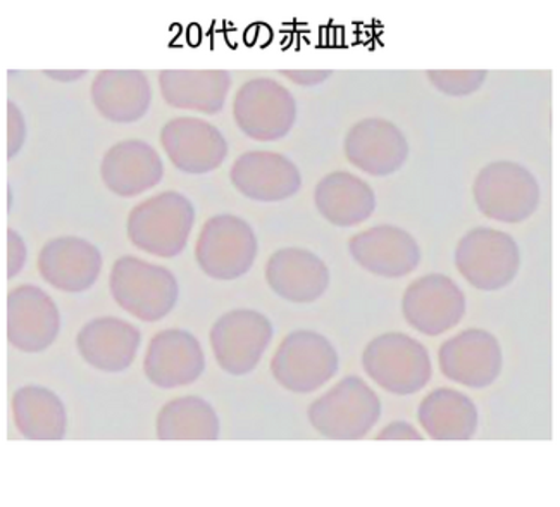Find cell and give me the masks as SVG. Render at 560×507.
I'll use <instances>...</instances> for the list:
<instances>
[{
  "instance_id": "6",
  "label": "cell",
  "mask_w": 560,
  "mask_h": 507,
  "mask_svg": "<svg viewBox=\"0 0 560 507\" xmlns=\"http://www.w3.org/2000/svg\"><path fill=\"white\" fill-rule=\"evenodd\" d=\"M457 272L481 292H497L516 280L521 249L514 237L495 228L476 227L455 247Z\"/></svg>"
},
{
  "instance_id": "4",
  "label": "cell",
  "mask_w": 560,
  "mask_h": 507,
  "mask_svg": "<svg viewBox=\"0 0 560 507\" xmlns=\"http://www.w3.org/2000/svg\"><path fill=\"white\" fill-rule=\"evenodd\" d=\"M478 211L497 223L517 224L529 220L540 206V183L528 168L500 159L479 170L472 183Z\"/></svg>"
},
{
  "instance_id": "2",
  "label": "cell",
  "mask_w": 560,
  "mask_h": 507,
  "mask_svg": "<svg viewBox=\"0 0 560 507\" xmlns=\"http://www.w3.org/2000/svg\"><path fill=\"white\" fill-rule=\"evenodd\" d=\"M109 290L125 313L143 323L164 320L179 297L178 280L170 269L135 256L114 261Z\"/></svg>"
},
{
  "instance_id": "24",
  "label": "cell",
  "mask_w": 560,
  "mask_h": 507,
  "mask_svg": "<svg viewBox=\"0 0 560 507\" xmlns=\"http://www.w3.org/2000/svg\"><path fill=\"white\" fill-rule=\"evenodd\" d=\"M159 87L170 107L218 114L226 104L232 77L226 69H163Z\"/></svg>"
},
{
  "instance_id": "5",
  "label": "cell",
  "mask_w": 560,
  "mask_h": 507,
  "mask_svg": "<svg viewBox=\"0 0 560 507\" xmlns=\"http://www.w3.org/2000/svg\"><path fill=\"white\" fill-rule=\"evenodd\" d=\"M307 418L326 439L361 440L382 418V401L362 378L346 377L308 406Z\"/></svg>"
},
{
  "instance_id": "30",
  "label": "cell",
  "mask_w": 560,
  "mask_h": 507,
  "mask_svg": "<svg viewBox=\"0 0 560 507\" xmlns=\"http://www.w3.org/2000/svg\"><path fill=\"white\" fill-rule=\"evenodd\" d=\"M8 143H5V155L8 159H14L21 147L25 146L26 123L25 116L20 107L13 101L8 102Z\"/></svg>"
},
{
  "instance_id": "11",
  "label": "cell",
  "mask_w": 560,
  "mask_h": 507,
  "mask_svg": "<svg viewBox=\"0 0 560 507\" xmlns=\"http://www.w3.org/2000/svg\"><path fill=\"white\" fill-rule=\"evenodd\" d=\"M463 288L442 273H430L412 281L402 297L407 325L427 337H440L459 325L466 316Z\"/></svg>"
},
{
  "instance_id": "8",
  "label": "cell",
  "mask_w": 560,
  "mask_h": 507,
  "mask_svg": "<svg viewBox=\"0 0 560 507\" xmlns=\"http://www.w3.org/2000/svg\"><path fill=\"white\" fill-rule=\"evenodd\" d=\"M340 366L335 345L313 330L289 333L271 359V375L293 394H313L337 375Z\"/></svg>"
},
{
  "instance_id": "20",
  "label": "cell",
  "mask_w": 560,
  "mask_h": 507,
  "mask_svg": "<svg viewBox=\"0 0 560 507\" xmlns=\"http://www.w3.org/2000/svg\"><path fill=\"white\" fill-rule=\"evenodd\" d=\"M266 281L272 292L293 304H311L329 288V268L322 257L301 247H284L266 263Z\"/></svg>"
},
{
  "instance_id": "25",
  "label": "cell",
  "mask_w": 560,
  "mask_h": 507,
  "mask_svg": "<svg viewBox=\"0 0 560 507\" xmlns=\"http://www.w3.org/2000/svg\"><path fill=\"white\" fill-rule=\"evenodd\" d=\"M314 204L328 223L352 228L364 223L376 209V194L370 183L349 171H331L314 191Z\"/></svg>"
},
{
  "instance_id": "21",
  "label": "cell",
  "mask_w": 560,
  "mask_h": 507,
  "mask_svg": "<svg viewBox=\"0 0 560 507\" xmlns=\"http://www.w3.org/2000/svg\"><path fill=\"white\" fill-rule=\"evenodd\" d=\"M163 176V159L151 143L143 140L114 143L102 158V183L122 199L158 187Z\"/></svg>"
},
{
  "instance_id": "19",
  "label": "cell",
  "mask_w": 560,
  "mask_h": 507,
  "mask_svg": "<svg viewBox=\"0 0 560 507\" xmlns=\"http://www.w3.org/2000/svg\"><path fill=\"white\" fill-rule=\"evenodd\" d=\"M101 272V251L80 237H57L38 254V273L44 281L61 292H86L94 287Z\"/></svg>"
},
{
  "instance_id": "32",
  "label": "cell",
  "mask_w": 560,
  "mask_h": 507,
  "mask_svg": "<svg viewBox=\"0 0 560 507\" xmlns=\"http://www.w3.org/2000/svg\"><path fill=\"white\" fill-rule=\"evenodd\" d=\"M280 73L284 78H289L290 82L299 87H305V89L322 85L334 74L328 69H283Z\"/></svg>"
},
{
  "instance_id": "34",
  "label": "cell",
  "mask_w": 560,
  "mask_h": 507,
  "mask_svg": "<svg viewBox=\"0 0 560 507\" xmlns=\"http://www.w3.org/2000/svg\"><path fill=\"white\" fill-rule=\"evenodd\" d=\"M45 74L54 80H59V82H73L78 78L85 77L86 71H45Z\"/></svg>"
},
{
  "instance_id": "23",
  "label": "cell",
  "mask_w": 560,
  "mask_h": 507,
  "mask_svg": "<svg viewBox=\"0 0 560 507\" xmlns=\"http://www.w3.org/2000/svg\"><path fill=\"white\" fill-rule=\"evenodd\" d=\"M90 97L107 122H140L151 110V82L140 69H104L95 74Z\"/></svg>"
},
{
  "instance_id": "10",
  "label": "cell",
  "mask_w": 560,
  "mask_h": 507,
  "mask_svg": "<svg viewBox=\"0 0 560 507\" xmlns=\"http://www.w3.org/2000/svg\"><path fill=\"white\" fill-rule=\"evenodd\" d=\"M272 323L256 309H233L212 325V354L221 370L232 377L253 373L271 344Z\"/></svg>"
},
{
  "instance_id": "13",
  "label": "cell",
  "mask_w": 560,
  "mask_h": 507,
  "mask_svg": "<svg viewBox=\"0 0 560 507\" xmlns=\"http://www.w3.org/2000/svg\"><path fill=\"white\" fill-rule=\"evenodd\" d=\"M61 330V313L52 297L37 285L13 288L5 299V337L14 349L38 354L49 349Z\"/></svg>"
},
{
  "instance_id": "3",
  "label": "cell",
  "mask_w": 560,
  "mask_h": 507,
  "mask_svg": "<svg viewBox=\"0 0 560 507\" xmlns=\"http://www.w3.org/2000/svg\"><path fill=\"white\" fill-rule=\"evenodd\" d=\"M362 368L376 385L400 397L427 389L433 377L427 345L400 332L383 333L365 345Z\"/></svg>"
},
{
  "instance_id": "9",
  "label": "cell",
  "mask_w": 560,
  "mask_h": 507,
  "mask_svg": "<svg viewBox=\"0 0 560 507\" xmlns=\"http://www.w3.org/2000/svg\"><path fill=\"white\" fill-rule=\"evenodd\" d=\"M233 118L240 131L256 142H277L295 125L296 101L277 80L253 78L236 90Z\"/></svg>"
},
{
  "instance_id": "12",
  "label": "cell",
  "mask_w": 560,
  "mask_h": 507,
  "mask_svg": "<svg viewBox=\"0 0 560 507\" xmlns=\"http://www.w3.org/2000/svg\"><path fill=\"white\" fill-rule=\"evenodd\" d=\"M439 365L451 382L467 389H487L502 373L504 353L493 333L467 329L440 345Z\"/></svg>"
},
{
  "instance_id": "33",
  "label": "cell",
  "mask_w": 560,
  "mask_h": 507,
  "mask_svg": "<svg viewBox=\"0 0 560 507\" xmlns=\"http://www.w3.org/2000/svg\"><path fill=\"white\" fill-rule=\"evenodd\" d=\"M422 434H419L415 425L404 419L388 423V425L376 435V440H422Z\"/></svg>"
},
{
  "instance_id": "7",
  "label": "cell",
  "mask_w": 560,
  "mask_h": 507,
  "mask_svg": "<svg viewBox=\"0 0 560 507\" xmlns=\"http://www.w3.org/2000/svg\"><path fill=\"white\" fill-rule=\"evenodd\" d=\"M257 252L259 242L254 228L230 212L209 218L196 244L199 268L218 281L238 280L247 275L256 263Z\"/></svg>"
},
{
  "instance_id": "1",
  "label": "cell",
  "mask_w": 560,
  "mask_h": 507,
  "mask_svg": "<svg viewBox=\"0 0 560 507\" xmlns=\"http://www.w3.org/2000/svg\"><path fill=\"white\" fill-rule=\"evenodd\" d=\"M196 223V207L176 191L161 192L142 200L128 215L131 244L151 256L173 260L187 247Z\"/></svg>"
},
{
  "instance_id": "22",
  "label": "cell",
  "mask_w": 560,
  "mask_h": 507,
  "mask_svg": "<svg viewBox=\"0 0 560 507\" xmlns=\"http://www.w3.org/2000/svg\"><path fill=\"white\" fill-rule=\"evenodd\" d=\"M140 344V330L116 316L89 321L77 337V349L83 361L104 373L128 370L133 365Z\"/></svg>"
},
{
  "instance_id": "29",
  "label": "cell",
  "mask_w": 560,
  "mask_h": 507,
  "mask_svg": "<svg viewBox=\"0 0 560 507\" xmlns=\"http://www.w3.org/2000/svg\"><path fill=\"white\" fill-rule=\"evenodd\" d=\"M428 80L434 90L451 97H466L478 92L487 82L485 69H430Z\"/></svg>"
},
{
  "instance_id": "31",
  "label": "cell",
  "mask_w": 560,
  "mask_h": 507,
  "mask_svg": "<svg viewBox=\"0 0 560 507\" xmlns=\"http://www.w3.org/2000/svg\"><path fill=\"white\" fill-rule=\"evenodd\" d=\"M26 244L23 237L13 230V228H9L8 230V276L9 280L14 278V276L20 275L25 268L26 264Z\"/></svg>"
},
{
  "instance_id": "18",
  "label": "cell",
  "mask_w": 560,
  "mask_h": 507,
  "mask_svg": "<svg viewBox=\"0 0 560 507\" xmlns=\"http://www.w3.org/2000/svg\"><path fill=\"white\" fill-rule=\"evenodd\" d=\"M233 187L254 203H283L302 188L301 170L287 155L250 151L236 158L230 171Z\"/></svg>"
},
{
  "instance_id": "17",
  "label": "cell",
  "mask_w": 560,
  "mask_h": 507,
  "mask_svg": "<svg viewBox=\"0 0 560 507\" xmlns=\"http://www.w3.org/2000/svg\"><path fill=\"white\" fill-rule=\"evenodd\" d=\"M206 370L202 345L190 332L167 329L155 333L147 347L143 373L159 389L191 385Z\"/></svg>"
},
{
  "instance_id": "27",
  "label": "cell",
  "mask_w": 560,
  "mask_h": 507,
  "mask_svg": "<svg viewBox=\"0 0 560 507\" xmlns=\"http://www.w3.org/2000/svg\"><path fill=\"white\" fill-rule=\"evenodd\" d=\"M14 425L28 440H62L68 430L65 402L50 389L40 385L21 387L14 392Z\"/></svg>"
},
{
  "instance_id": "26",
  "label": "cell",
  "mask_w": 560,
  "mask_h": 507,
  "mask_svg": "<svg viewBox=\"0 0 560 507\" xmlns=\"http://www.w3.org/2000/svg\"><path fill=\"white\" fill-rule=\"evenodd\" d=\"M418 419L431 440H471L478 431L479 413L471 397L442 387L422 399Z\"/></svg>"
},
{
  "instance_id": "16",
  "label": "cell",
  "mask_w": 560,
  "mask_h": 507,
  "mask_svg": "<svg viewBox=\"0 0 560 507\" xmlns=\"http://www.w3.org/2000/svg\"><path fill=\"white\" fill-rule=\"evenodd\" d=\"M349 252L364 272L388 280L415 273L422 257L415 235L395 224H378L355 233L349 240Z\"/></svg>"
},
{
  "instance_id": "14",
  "label": "cell",
  "mask_w": 560,
  "mask_h": 507,
  "mask_svg": "<svg viewBox=\"0 0 560 507\" xmlns=\"http://www.w3.org/2000/svg\"><path fill=\"white\" fill-rule=\"evenodd\" d=\"M347 161L365 175H395L409 159L406 135L390 119L364 118L350 126L343 140Z\"/></svg>"
},
{
  "instance_id": "28",
  "label": "cell",
  "mask_w": 560,
  "mask_h": 507,
  "mask_svg": "<svg viewBox=\"0 0 560 507\" xmlns=\"http://www.w3.org/2000/svg\"><path fill=\"white\" fill-rule=\"evenodd\" d=\"M220 418L208 401L197 395L173 399L159 411V440H218Z\"/></svg>"
},
{
  "instance_id": "15",
  "label": "cell",
  "mask_w": 560,
  "mask_h": 507,
  "mask_svg": "<svg viewBox=\"0 0 560 507\" xmlns=\"http://www.w3.org/2000/svg\"><path fill=\"white\" fill-rule=\"evenodd\" d=\"M161 146L171 164L187 175H208L228 158V142L218 126L200 118L170 119L161 130Z\"/></svg>"
}]
</instances>
